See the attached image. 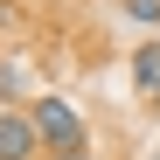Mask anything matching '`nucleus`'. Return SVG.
I'll use <instances>...</instances> for the list:
<instances>
[{
	"label": "nucleus",
	"instance_id": "obj_3",
	"mask_svg": "<svg viewBox=\"0 0 160 160\" xmlns=\"http://www.w3.org/2000/svg\"><path fill=\"white\" fill-rule=\"evenodd\" d=\"M132 91L160 104V42H139V56H132Z\"/></svg>",
	"mask_w": 160,
	"mask_h": 160
},
{
	"label": "nucleus",
	"instance_id": "obj_5",
	"mask_svg": "<svg viewBox=\"0 0 160 160\" xmlns=\"http://www.w3.org/2000/svg\"><path fill=\"white\" fill-rule=\"evenodd\" d=\"M0 98H21V70L14 63H0Z\"/></svg>",
	"mask_w": 160,
	"mask_h": 160
},
{
	"label": "nucleus",
	"instance_id": "obj_4",
	"mask_svg": "<svg viewBox=\"0 0 160 160\" xmlns=\"http://www.w3.org/2000/svg\"><path fill=\"white\" fill-rule=\"evenodd\" d=\"M125 21H146V28H160V0H118Z\"/></svg>",
	"mask_w": 160,
	"mask_h": 160
},
{
	"label": "nucleus",
	"instance_id": "obj_1",
	"mask_svg": "<svg viewBox=\"0 0 160 160\" xmlns=\"http://www.w3.org/2000/svg\"><path fill=\"white\" fill-rule=\"evenodd\" d=\"M35 132H42V146L49 153H84V112H77V104L70 98H56V91H49V98H35Z\"/></svg>",
	"mask_w": 160,
	"mask_h": 160
},
{
	"label": "nucleus",
	"instance_id": "obj_2",
	"mask_svg": "<svg viewBox=\"0 0 160 160\" xmlns=\"http://www.w3.org/2000/svg\"><path fill=\"white\" fill-rule=\"evenodd\" d=\"M42 153V132L28 112H0V160H35Z\"/></svg>",
	"mask_w": 160,
	"mask_h": 160
},
{
	"label": "nucleus",
	"instance_id": "obj_7",
	"mask_svg": "<svg viewBox=\"0 0 160 160\" xmlns=\"http://www.w3.org/2000/svg\"><path fill=\"white\" fill-rule=\"evenodd\" d=\"M153 160H160V153H153Z\"/></svg>",
	"mask_w": 160,
	"mask_h": 160
},
{
	"label": "nucleus",
	"instance_id": "obj_6",
	"mask_svg": "<svg viewBox=\"0 0 160 160\" xmlns=\"http://www.w3.org/2000/svg\"><path fill=\"white\" fill-rule=\"evenodd\" d=\"M49 160H91V153H49Z\"/></svg>",
	"mask_w": 160,
	"mask_h": 160
}]
</instances>
